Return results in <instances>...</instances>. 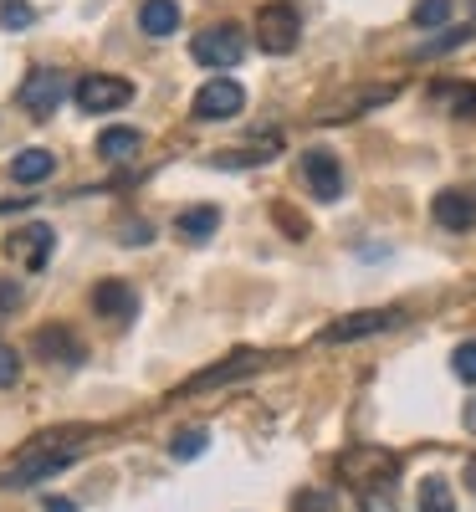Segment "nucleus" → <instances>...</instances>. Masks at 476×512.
<instances>
[{
  "label": "nucleus",
  "mask_w": 476,
  "mask_h": 512,
  "mask_svg": "<svg viewBox=\"0 0 476 512\" xmlns=\"http://www.w3.org/2000/svg\"><path fill=\"white\" fill-rule=\"evenodd\" d=\"M98 431H47V436H36L6 472H0V487H31V482H47L57 472H67V466L93 446Z\"/></svg>",
  "instance_id": "1"
},
{
  "label": "nucleus",
  "mask_w": 476,
  "mask_h": 512,
  "mask_svg": "<svg viewBox=\"0 0 476 512\" xmlns=\"http://www.w3.org/2000/svg\"><path fill=\"white\" fill-rule=\"evenodd\" d=\"M128 98H134V82H128V77L82 72V77L72 82V103H77V113H118Z\"/></svg>",
  "instance_id": "2"
},
{
  "label": "nucleus",
  "mask_w": 476,
  "mask_h": 512,
  "mask_svg": "<svg viewBox=\"0 0 476 512\" xmlns=\"http://www.w3.org/2000/svg\"><path fill=\"white\" fill-rule=\"evenodd\" d=\"M190 57L200 67H210V72H226V67H236L246 57V36H241V26H210V31H200L190 41Z\"/></svg>",
  "instance_id": "3"
},
{
  "label": "nucleus",
  "mask_w": 476,
  "mask_h": 512,
  "mask_svg": "<svg viewBox=\"0 0 476 512\" xmlns=\"http://www.w3.org/2000/svg\"><path fill=\"white\" fill-rule=\"evenodd\" d=\"M297 36H302V21L292 6H282V0H272V6L256 11V47L272 52V57H287L297 47Z\"/></svg>",
  "instance_id": "4"
},
{
  "label": "nucleus",
  "mask_w": 476,
  "mask_h": 512,
  "mask_svg": "<svg viewBox=\"0 0 476 512\" xmlns=\"http://www.w3.org/2000/svg\"><path fill=\"white\" fill-rule=\"evenodd\" d=\"M246 108V88L236 77H210L205 88L195 93V103H190V113L200 118V123H226V118H236Z\"/></svg>",
  "instance_id": "5"
},
{
  "label": "nucleus",
  "mask_w": 476,
  "mask_h": 512,
  "mask_svg": "<svg viewBox=\"0 0 476 512\" xmlns=\"http://www.w3.org/2000/svg\"><path fill=\"white\" fill-rule=\"evenodd\" d=\"M405 313L400 308H369V313H349V318H338L323 328V344H354V338H374V333H389V328H400Z\"/></svg>",
  "instance_id": "6"
},
{
  "label": "nucleus",
  "mask_w": 476,
  "mask_h": 512,
  "mask_svg": "<svg viewBox=\"0 0 476 512\" xmlns=\"http://www.w3.org/2000/svg\"><path fill=\"white\" fill-rule=\"evenodd\" d=\"M67 93H72V88H67V77H62L57 67H36V72L21 82V93H16V98H21V108H26L31 118H52L57 103H62Z\"/></svg>",
  "instance_id": "7"
},
{
  "label": "nucleus",
  "mask_w": 476,
  "mask_h": 512,
  "mask_svg": "<svg viewBox=\"0 0 476 512\" xmlns=\"http://www.w3.org/2000/svg\"><path fill=\"white\" fill-rule=\"evenodd\" d=\"M302 180H308V190L318 200H338L343 195V164L333 149H308L302 154Z\"/></svg>",
  "instance_id": "8"
},
{
  "label": "nucleus",
  "mask_w": 476,
  "mask_h": 512,
  "mask_svg": "<svg viewBox=\"0 0 476 512\" xmlns=\"http://www.w3.org/2000/svg\"><path fill=\"white\" fill-rule=\"evenodd\" d=\"M52 246H57V231L52 226H21L11 241H6V251L16 256L21 267H31V272H41L52 262Z\"/></svg>",
  "instance_id": "9"
},
{
  "label": "nucleus",
  "mask_w": 476,
  "mask_h": 512,
  "mask_svg": "<svg viewBox=\"0 0 476 512\" xmlns=\"http://www.w3.org/2000/svg\"><path fill=\"white\" fill-rule=\"evenodd\" d=\"M267 364V354H231L226 364H215V369H205V374H195V379H185V390L180 395H195V390H215V384H231V379H246V374H256Z\"/></svg>",
  "instance_id": "10"
},
{
  "label": "nucleus",
  "mask_w": 476,
  "mask_h": 512,
  "mask_svg": "<svg viewBox=\"0 0 476 512\" xmlns=\"http://www.w3.org/2000/svg\"><path fill=\"white\" fill-rule=\"evenodd\" d=\"M93 313L98 318H113V323H128V318L139 313V297H134V287H128V282L108 277V282L93 287Z\"/></svg>",
  "instance_id": "11"
},
{
  "label": "nucleus",
  "mask_w": 476,
  "mask_h": 512,
  "mask_svg": "<svg viewBox=\"0 0 476 512\" xmlns=\"http://www.w3.org/2000/svg\"><path fill=\"white\" fill-rule=\"evenodd\" d=\"M31 349H36V359H52V364H82V344H77V333H72V328H62V323L36 328Z\"/></svg>",
  "instance_id": "12"
},
{
  "label": "nucleus",
  "mask_w": 476,
  "mask_h": 512,
  "mask_svg": "<svg viewBox=\"0 0 476 512\" xmlns=\"http://www.w3.org/2000/svg\"><path fill=\"white\" fill-rule=\"evenodd\" d=\"M359 472H364L359 487H379V482L395 477V456H389V451H349V456L338 461V477H349V482H354Z\"/></svg>",
  "instance_id": "13"
},
{
  "label": "nucleus",
  "mask_w": 476,
  "mask_h": 512,
  "mask_svg": "<svg viewBox=\"0 0 476 512\" xmlns=\"http://www.w3.org/2000/svg\"><path fill=\"white\" fill-rule=\"evenodd\" d=\"M430 216H436L446 231H471L476 226V200L466 190H441L430 200Z\"/></svg>",
  "instance_id": "14"
},
{
  "label": "nucleus",
  "mask_w": 476,
  "mask_h": 512,
  "mask_svg": "<svg viewBox=\"0 0 476 512\" xmlns=\"http://www.w3.org/2000/svg\"><path fill=\"white\" fill-rule=\"evenodd\" d=\"M139 31L154 36V41L175 36L180 31V6H175V0H144V6H139Z\"/></svg>",
  "instance_id": "15"
},
{
  "label": "nucleus",
  "mask_w": 476,
  "mask_h": 512,
  "mask_svg": "<svg viewBox=\"0 0 476 512\" xmlns=\"http://www.w3.org/2000/svg\"><path fill=\"white\" fill-rule=\"evenodd\" d=\"M52 175H57V154L52 149H21L11 159V180H21V185H41Z\"/></svg>",
  "instance_id": "16"
},
{
  "label": "nucleus",
  "mask_w": 476,
  "mask_h": 512,
  "mask_svg": "<svg viewBox=\"0 0 476 512\" xmlns=\"http://www.w3.org/2000/svg\"><path fill=\"white\" fill-rule=\"evenodd\" d=\"M139 149H144V134H139V128H103V134H98V154L113 159V164H128Z\"/></svg>",
  "instance_id": "17"
},
{
  "label": "nucleus",
  "mask_w": 476,
  "mask_h": 512,
  "mask_svg": "<svg viewBox=\"0 0 476 512\" xmlns=\"http://www.w3.org/2000/svg\"><path fill=\"white\" fill-rule=\"evenodd\" d=\"M215 226H221V210H215V205H190V210H180V216H175V231L185 241H210Z\"/></svg>",
  "instance_id": "18"
},
{
  "label": "nucleus",
  "mask_w": 476,
  "mask_h": 512,
  "mask_svg": "<svg viewBox=\"0 0 476 512\" xmlns=\"http://www.w3.org/2000/svg\"><path fill=\"white\" fill-rule=\"evenodd\" d=\"M272 154H282V134H262L251 149H231V154H221V164L231 169V164H267Z\"/></svg>",
  "instance_id": "19"
},
{
  "label": "nucleus",
  "mask_w": 476,
  "mask_h": 512,
  "mask_svg": "<svg viewBox=\"0 0 476 512\" xmlns=\"http://www.w3.org/2000/svg\"><path fill=\"white\" fill-rule=\"evenodd\" d=\"M420 512H456V497H451L446 477H425L420 482Z\"/></svg>",
  "instance_id": "20"
},
{
  "label": "nucleus",
  "mask_w": 476,
  "mask_h": 512,
  "mask_svg": "<svg viewBox=\"0 0 476 512\" xmlns=\"http://www.w3.org/2000/svg\"><path fill=\"white\" fill-rule=\"evenodd\" d=\"M451 11H456V0H415V26L420 31H436V26L451 21Z\"/></svg>",
  "instance_id": "21"
},
{
  "label": "nucleus",
  "mask_w": 476,
  "mask_h": 512,
  "mask_svg": "<svg viewBox=\"0 0 476 512\" xmlns=\"http://www.w3.org/2000/svg\"><path fill=\"white\" fill-rule=\"evenodd\" d=\"M210 446V431L205 425H190V431H180L175 441H169V456H180V461H195L200 451Z\"/></svg>",
  "instance_id": "22"
},
{
  "label": "nucleus",
  "mask_w": 476,
  "mask_h": 512,
  "mask_svg": "<svg viewBox=\"0 0 476 512\" xmlns=\"http://www.w3.org/2000/svg\"><path fill=\"white\" fill-rule=\"evenodd\" d=\"M26 26H36V11L26 0H0V31H26Z\"/></svg>",
  "instance_id": "23"
},
{
  "label": "nucleus",
  "mask_w": 476,
  "mask_h": 512,
  "mask_svg": "<svg viewBox=\"0 0 476 512\" xmlns=\"http://www.w3.org/2000/svg\"><path fill=\"white\" fill-rule=\"evenodd\" d=\"M471 41V26H461V31H446V36H436V41H425L420 47V57H441V52H456V47H466Z\"/></svg>",
  "instance_id": "24"
},
{
  "label": "nucleus",
  "mask_w": 476,
  "mask_h": 512,
  "mask_svg": "<svg viewBox=\"0 0 476 512\" xmlns=\"http://www.w3.org/2000/svg\"><path fill=\"white\" fill-rule=\"evenodd\" d=\"M359 512H395V492H389V482H379V487H364V497H359Z\"/></svg>",
  "instance_id": "25"
},
{
  "label": "nucleus",
  "mask_w": 476,
  "mask_h": 512,
  "mask_svg": "<svg viewBox=\"0 0 476 512\" xmlns=\"http://www.w3.org/2000/svg\"><path fill=\"white\" fill-rule=\"evenodd\" d=\"M451 369H456V379L476 384V338H471V344H461V349L451 354Z\"/></svg>",
  "instance_id": "26"
},
{
  "label": "nucleus",
  "mask_w": 476,
  "mask_h": 512,
  "mask_svg": "<svg viewBox=\"0 0 476 512\" xmlns=\"http://www.w3.org/2000/svg\"><path fill=\"white\" fill-rule=\"evenodd\" d=\"M21 379V359H16V349L0 338V390H11V384Z\"/></svg>",
  "instance_id": "27"
},
{
  "label": "nucleus",
  "mask_w": 476,
  "mask_h": 512,
  "mask_svg": "<svg viewBox=\"0 0 476 512\" xmlns=\"http://www.w3.org/2000/svg\"><path fill=\"white\" fill-rule=\"evenodd\" d=\"M451 113L456 118H471L476 113V88H451Z\"/></svg>",
  "instance_id": "28"
},
{
  "label": "nucleus",
  "mask_w": 476,
  "mask_h": 512,
  "mask_svg": "<svg viewBox=\"0 0 476 512\" xmlns=\"http://www.w3.org/2000/svg\"><path fill=\"white\" fill-rule=\"evenodd\" d=\"M277 226H287V231H292V241H302V236H308V221H302V216H292V210H282V205H277Z\"/></svg>",
  "instance_id": "29"
},
{
  "label": "nucleus",
  "mask_w": 476,
  "mask_h": 512,
  "mask_svg": "<svg viewBox=\"0 0 476 512\" xmlns=\"http://www.w3.org/2000/svg\"><path fill=\"white\" fill-rule=\"evenodd\" d=\"M21 308V287L16 282H0V313H16Z\"/></svg>",
  "instance_id": "30"
},
{
  "label": "nucleus",
  "mask_w": 476,
  "mask_h": 512,
  "mask_svg": "<svg viewBox=\"0 0 476 512\" xmlns=\"http://www.w3.org/2000/svg\"><path fill=\"white\" fill-rule=\"evenodd\" d=\"M123 241H128V246H144V241H149V226H139V221L123 226Z\"/></svg>",
  "instance_id": "31"
},
{
  "label": "nucleus",
  "mask_w": 476,
  "mask_h": 512,
  "mask_svg": "<svg viewBox=\"0 0 476 512\" xmlns=\"http://www.w3.org/2000/svg\"><path fill=\"white\" fill-rule=\"evenodd\" d=\"M302 507H308V512H328L333 497H328V492H323V497H302Z\"/></svg>",
  "instance_id": "32"
},
{
  "label": "nucleus",
  "mask_w": 476,
  "mask_h": 512,
  "mask_svg": "<svg viewBox=\"0 0 476 512\" xmlns=\"http://www.w3.org/2000/svg\"><path fill=\"white\" fill-rule=\"evenodd\" d=\"M47 512H82V507H77L72 497H52V502H47Z\"/></svg>",
  "instance_id": "33"
},
{
  "label": "nucleus",
  "mask_w": 476,
  "mask_h": 512,
  "mask_svg": "<svg viewBox=\"0 0 476 512\" xmlns=\"http://www.w3.org/2000/svg\"><path fill=\"white\" fill-rule=\"evenodd\" d=\"M461 425H466V431L476 436V400H466V410H461Z\"/></svg>",
  "instance_id": "34"
},
{
  "label": "nucleus",
  "mask_w": 476,
  "mask_h": 512,
  "mask_svg": "<svg viewBox=\"0 0 476 512\" xmlns=\"http://www.w3.org/2000/svg\"><path fill=\"white\" fill-rule=\"evenodd\" d=\"M466 482H471V492H476V461L466 466Z\"/></svg>",
  "instance_id": "35"
}]
</instances>
